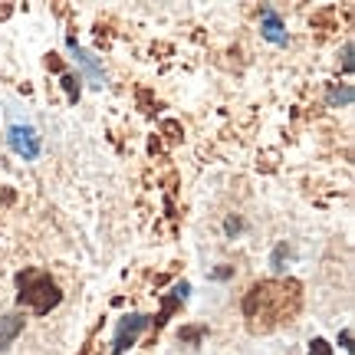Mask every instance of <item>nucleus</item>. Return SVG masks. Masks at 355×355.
<instances>
[{
    "label": "nucleus",
    "instance_id": "obj_3",
    "mask_svg": "<svg viewBox=\"0 0 355 355\" xmlns=\"http://www.w3.org/2000/svg\"><path fill=\"white\" fill-rule=\"evenodd\" d=\"M7 141H10V148L24 162H37L40 158V135L33 125H26V122H13L10 128H7Z\"/></svg>",
    "mask_w": 355,
    "mask_h": 355
},
{
    "label": "nucleus",
    "instance_id": "obj_10",
    "mask_svg": "<svg viewBox=\"0 0 355 355\" xmlns=\"http://www.w3.org/2000/svg\"><path fill=\"white\" fill-rule=\"evenodd\" d=\"M306 355H332V345L326 343V339H313L309 343V352Z\"/></svg>",
    "mask_w": 355,
    "mask_h": 355
},
{
    "label": "nucleus",
    "instance_id": "obj_4",
    "mask_svg": "<svg viewBox=\"0 0 355 355\" xmlns=\"http://www.w3.org/2000/svg\"><path fill=\"white\" fill-rule=\"evenodd\" d=\"M260 20H263V37L270 40V43H277V46H286V30H283V20L277 17V10L266 7V10L260 13Z\"/></svg>",
    "mask_w": 355,
    "mask_h": 355
},
{
    "label": "nucleus",
    "instance_id": "obj_11",
    "mask_svg": "<svg viewBox=\"0 0 355 355\" xmlns=\"http://www.w3.org/2000/svg\"><path fill=\"white\" fill-rule=\"evenodd\" d=\"M343 66H345V73H352V43H345V50H343Z\"/></svg>",
    "mask_w": 355,
    "mask_h": 355
},
{
    "label": "nucleus",
    "instance_id": "obj_7",
    "mask_svg": "<svg viewBox=\"0 0 355 355\" xmlns=\"http://www.w3.org/2000/svg\"><path fill=\"white\" fill-rule=\"evenodd\" d=\"M352 99H355L352 86H343V89L332 86L329 89V102H332V105H352Z\"/></svg>",
    "mask_w": 355,
    "mask_h": 355
},
{
    "label": "nucleus",
    "instance_id": "obj_5",
    "mask_svg": "<svg viewBox=\"0 0 355 355\" xmlns=\"http://www.w3.org/2000/svg\"><path fill=\"white\" fill-rule=\"evenodd\" d=\"M24 322H26V319L17 316V313H7V316L0 319V352L13 345V339H17V336L24 332Z\"/></svg>",
    "mask_w": 355,
    "mask_h": 355
},
{
    "label": "nucleus",
    "instance_id": "obj_12",
    "mask_svg": "<svg viewBox=\"0 0 355 355\" xmlns=\"http://www.w3.org/2000/svg\"><path fill=\"white\" fill-rule=\"evenodd\" d=\"M339 343H343L345 352H352V329H343V336H339Z\"/></svg>",
    "mask_w": 355,
    "mask_h": 355
},
{
    "label": "nucleus",
    "instance_id": "obj_6",
    "mask_svg": "<svg viewBox=\"0 0 355 355\" xmlns=\"http://www.w3.org/2000/svg\"><path fill=\"white\" fill-rule=\"evenodd\" d=\"M69 46H73V53H76L79 66H83V69H86V76L92 79V83H96V86H102V83H105V73H102L99 66H96V60H92V56H89L86 50H79V46H76V40H69Z\"/></svg>",
    "mask_w": 355,
    "mask_h": 355
},
{
    "label": "nucleus",
    "instance_id": "obj_9",
    "mask_svg": "<svg viewBox=\"0 0 355 355\" xmlns=\"http://www.w3.org/2000/svg\"><path fill=\"white\" fill-rule=\"evenodd\" d=\"M63 89H66V96H69V102H79V79L76 76H63Z\"/></svg>",
    "mask_w": 355,
    "mask_h": 355
},
{
    "label": "nucleus",
    "instance_id": "obj_2",
    "mask_svg": "<svg viewBox=\"0 0 355 355\" xmlns=\"http://www.w3.org/2000/svg\"><path fill=\"white\" fill-rule=\"evenodd\" d=\"M152 326V316H145V313H128V316L119 319V326H115V339H112V355H125L132 345L139 343V336Z\"/></svg>",
    "mask_w": 355,
    "mask_h": 355
},
{
    "label": "nucleus",
    "instance_id": "obj_1",
    "mask_svg": "<svg viewBox=\"0 0 355 355\" xmlns=\"http://www.w3.org/2000/svg\"><path fill=\"white\" fill-rule=\"evenodd\" d=\"M17 303L30 306L37 316H50V309L63 303V293L56 286V279L46 273V270H37V266H24L17 273Z\"/></svg>",
    "mask_w": 355,
    "mask_h": 355
},
{
    "label": "nucleus",
    "instance_id": "obj_8",
    "mask_svg": "<svg viewBox=\"0 0 355 355\" xmlns=\"http://www.w3.org/2000/svg\"><path fill=\"white\" fill-rule=\"evenodd\" d=\"M178 336H181V339H184V343H201L204 336H207V326H184V329L178 332Z\"/></svg>",
    "mask_w": 355,
    "mask_h": 355
}]
</instances>
